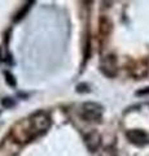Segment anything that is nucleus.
<instances>
[{
	"label": "nucleus",
	"instance_id": "nucleus-8",
	"mask_svg": "<svg viewBox=\"0 0 149 156\" xmlns=\"http://www.w3.org/2000/svg\"><path fill=\"white\" fill-rule=\"evenodd\" d=\"M5 77H7V83H9L11 86H16V81H14V78L11 73H5Z\"/></svg>",
	"mask_w": 149,
	"mask_h": 156
},
{
	"label": "nucleus",
	"instance_id": "nucleus-10",
	"mask_svg": "<svg viewBox=\"0 0 149 156\" xmlns=\"http://www.w3.org/2000/svg\"><path fill=\"white\" fill-rule=\"evenodd\" d=\"M136 94H137V95H145V94H149V87H147L145 90H140V91H137Z\"/></svg>",
	"mask_w": 149,
	"mask_h": 156
},
{
	"label": "nucleus",
	"instance_id": "nucleus-2",
	"mask_svg": "<svg viewBox=\"0 0 149 156\" xmlns=\"http://www.w3.org/2000/svg\"><path fill=\"white\" fill-rule=\"evenodd\" d=\"M30 124H31V129L36 130L38 133H39V130L46 131L48 129V126L51 125V119L44 113V112H40V113H36L31 117Z\"/></svg>",
	"mask_w": 149,
	"mask_h": 156
},
{
	"label": "nucleus",
	"instance_id": "nucleus-4",
	"mask_svg": "<svg viewBox=\"0 0 149 156\" xmlns=\"http://www.w3.org/2000/svg\"><path fill=\"white\" fill-rule=\"evenodd\" d=\"M101 70L105 76L108 77H114L117 73V62H115V57L109 55L103 58L101 61Z\"/></svg>",
	"mask_w": 149,
	"mask_h": 156
},
{
	"label": "nucleus",
	"instance_id": "nucleus-6",
	"mask_svg": "<svg viewBox=\"0 0 149 156\" xmlns=\"http://www.w3.org/2000/svg\"><path fill=\"white\" fill-rule=\"evenodd\" d=\"M2 104H3V107H5V108H12V107H14V101L11 98H5V99H3Z\"/></svg>",
	"mask_w": 149,
	"mask_h": 156
},
{
	"label": "nucleus",
	"instance_id": "nucleus-5",
	"mask_svg": "<svg viewBox=\"0 0 149 156\" xmlns=\"http://www.w3.org/2000/svg\"><path fill=\"white\" fill-rule=\"evenodd\" d=\"M84 143L87 146V148L93 152V151L97 150L100 147V144H101V136H100L97 131H91V133L84 135Z\"/></svg>",
	"mask_w": 149,
	"mask_h": 156
},
{
	"label": "nucleus",
	"instance_id": "nucleus-3",
	"mask_svg": "<svg viewBox=\"0 0 149 156\" xmlns=\"http://www.w3.org/2000/svg\"><path fill=\"white\" fill-rule=\"evenodd\" d=\"M126 136L130 142L136 146H144L149 142V136L143 130H128Z\"/></svg>",
	"mask_w": 149,
	"mask_h": 156
},
{
	"label": "nucleus",
	"instance_id": "nucleus-7",
	"mask_svg": "<svg viewBox=\"0 0 149 156\" xmlns=\"http://www.w3.org/2000/svg\"><path fill=\"white\" fill-rule=\"evenodd\" d=\"M101 156H118L117 152H115V150L114 148H107V150H104V152L101 154Z\"/></svg>",
	"mask_w": 149,
	"mask_h": 156
},
{
	"label": "nucleus",
	"instance_id": "nucleus-9",
	"mask_svg": "<svg viewBox=\"0 0 149 156\" xmlns=\"http://www.w3.org/2000/svg\"><path fill=\"white\" fill-rule=\"evenodd\" d=\"M30 4H32V3H30ZM30 4H26V7L22 9V11H21V13H18V14H17V17H16V21H17V20H21V18L23 17V14H25V13L27 12V9H29V8H30Z\"/></svg>",
	"mask_w": 149,
	"mask_h": 156
},
{
	"label": "nucleus",
	"instance_id": "nucleus-1",
	"mask_svg": "<svg viewBox=\"0 0 149 156\" xmlns=\"http://www.w3.org/2000/svg\"><path fill=\"white\" fill-rule=\"evenodd\" d=\"M104 113L103 105H100L93 101H87L82 105L80 116L84 121H90V122H100Z\"/></svg>",
	"mask_w": 149,
	"mask_h": 156
}]
</instances>
